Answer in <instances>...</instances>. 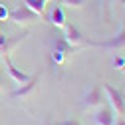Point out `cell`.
Segmentation results:
<instances>
[{
    "label": "cell",
    "instance_id": "6da1fadb",
    "mask_svg": "<svg viewBox=\"0 0 125 125\" xmlns=\"http://www.w3.org/2000/svg\"><path fill=\"white\" fill-rule=\"evenodd\" d=\"M62 30H64L62 38H64V40L72 46V48H75V50H82V48H95V42L85 40L83 34H82L73 24H68V22H66V26L62 28Z\"/></svg>",
    "mask_w": 125,
    "mask_h": 125
},
{
    "label": "cell",
    "instance_id": "7a4b0ae2",
    "mask_svg": "<svg viewBox=\"0 0 125 125\" xmlns=\"http://www.w3.org/2000/svg\"><path fill=\"white\" fill-rule=\"evenodd\" d=\"M73 52H77V50L72 48L64 38H58L54 42V46H52V62H54L56 66L64 68L66 62H68V58H70V54H73Z\"/></svg>",
    "mask_w": 125,
    "mask_h": 125
},
{
    "label": "cell",
    "instance_id": "3957f363",
    "mask_svg": "<svg viewBox=\"0 0 125 125\" xmlns=\"http://www.w3.org/2000/svg\"><path fill=\"white\" fill-rule=\"evenodd\" d=\"M103 91L107 93L109 107H111L119 117H123L125 115V95H123V91L115 89L113 85H109V83H103Z\"/></svg>",
    "mask_w": 125,
    "mask_h": 125
},
{
    "label": "cell",
    "instance_id": "277c9868",
    "mask_svg": "<svg viewBox=\"0 0 125 125\" xmlns=\"http://www.w3.org/2000/svg\"><path fill=\"white\" fill-rule=\"evenodd\" d=\"M40 16L34 12V10H30L26 4H20V6H16L12 12H10V18L8 20H12L14 24H18V26H22V24H30V22H36Z\"/></svg>",
    "mask_w": 125,
    "mask_h": 125
},
{
    "label": "cell",
    "instance_id": "5b68a950",
    "mask_svg": "<svg viewBox=\"0 0 125 125\" xmlns=\"http://www.w3.org/2000/svg\"><path fill=\"white\" fill-rule=\"evenodd\" d=\"M95 48H107V50H113V52L125 50V24L117 30L111 38H107L105 42H95Z\"/></svg>",
    "mask_w": 125,
    "mask_h": 125
},
{
    "label": "cell",
    "instance_id": "8992f818",
    "mask_svg": "<svg viewBox=\"0 0 125 125\" xmlns=\"http://www.w3.org/2000/svg\"><path fill=\"white\" fill-rule=\"evenodd\" d=\"M38 83H40V73H36V75H32V80H28L26 83H22L20 87H16L12 93H10V97L12 99H26V97H30L32 93L38 89Z\"/></svg>",
    "mask_w": 125,
    "mask_h": 125
},
{
    "label": "cell",
    "instance_id": "52a82bcc",
    "mask_svg": "<svg viewBox=\"0 0 125 125\" xmlns=\"http://www.w3.org/2000/svg\"><path fill=\"white\" fill-rule=\"evenodd\" d=\"M101 89L97 87V85H93V87H89L85 93H83V107L85 109H89V111H95L97 107H101Z\"/></svg>",
    "mask_w": 125,
    "mask_h": 125
},
{
    "label": "cell",
    "instance_id": "ba28073f",
    "mask_svg": "<svg viewBox=\"0 0 125 125\" xmlns=\"http://www.w3.org/2000/svg\"><path fill=\"white\" fill-rule=\"evenodd\" d=\"M93 123L95 125H115V111L111 107H97L93 111Z\"/></svg>",
    "mask_w": 125,
    "mask_h": 125
},
{
    "label": "cell",
    "instance_id": "9c48e42d",
    "mask_svg": "<svg viewBox=\"0 0 125 125\" xmlns=\"http://www.w3.org/2000/svg\"><path fill=\"white\" fill-rule=\"evenodd\" d=\"M4 62H6V72H8V75H10V77H12V80L16 82L18 85L26 83L28 80H32V75H30V73H26V72H22V70H18L16 66L12 64V60H10L8 56L4 58Z\"/></svg>",
    "mask_w": 125,
    "mask_h": 125
},
{
    "label": "cell",
    "instance_id": "30bf717a",
    "mask_svg": "<svg viewBox=\"0 0 125 125\" xmlns=\"http://www.w3.org/2000/svg\"><path fill=\"white\" fill-rule=\"evenodd\" d=\"M26 36H28V34H24V36H16V38H8V36H2V34H0V56L6 58V56H8L14 48H16L20 42L26 40Z\"/></svg>",
    "mask_w": 125,
    "mask_h": 125
},
{
    "label": "cell",
    "instance_id": "8fae6325",
    "mask_svg": "<svg viewBox=\"0 0 125 125\" xmlns=\"http://www.w3.org/2000/svg\"><path fill=\"white\" fill-rule=\"evenodd\" d=\"M48 22L52 26H56V28H64L66 26V12H64V8H62L60 4L52 6V10L48 14Z\"/></svg>",
    "mask_w": 125,
    "mask_h": 125
},
{
    "label": "cell",
    "instance_id": "7c38bea8",
    "mask_svg": "<svg viewBox=\"0 0 125 125\" xmlns=\"http://www.w3.org/2000/svg\"><path fill=\"white\" fill-rule=\"evenodd\" d=\"M24 4H26L30 10H34L40 18L46 16V4H48V0H24Z\"/></svg>",
    "mask_w": 125,
    "mask_h": 125
},
{
    "label": "cell",
    "instance_id": "4fadbf2b",
    "mask_svg": "<svg viewBox=\"0 0 125 125\" xmlns=\"http://www.w3.org/2000/svg\"><path fill=\"white\" fill-rule=\"evenodd\" d=\"M99 2H101L103 10H105V16H107V20H111V16H113V4H115V0H99Z\"/></svg>",
    "mask_w": 125,
    "mask_h": 125
},
{
    "label": "cell",
    "instance_id": "5bb4252c",
    "mask_svg": "<svg viewBox=\"0 0 125 125\" xmlns=\"http://www.w3.org/2000/svg\"><path fill=\"white\" fill-rule=\"evenodd\" d=\"M58 4H66V6H72V8H82L85 4V0H58Z\"/></svg>",
    "mask_w": 125,
    "mask_h": 125
},
{
    "label": "cell",
    "instance_id": "9a60e30c",
    "mask_svg": "<svg viewBox=\"0 0 125 125\" xmlns=\"http://www.w3.org/2000/svg\"><path fill=\"white\" fill-rule=\"evenodd\" d=\"M113 68L119 72H125V56H115L113 58Z\"/></svg>",
    "mask_w": 125,
    "mask_h": 125
},
{
    "label": "cell",
    "instance_id": "2e32d148",
    "mask_svg": "<svg viewBox=\"0 0 125 125\" xmlns=\"http://www.w3.org/2000/svg\"><path fill=\"white\" fill-rule=\"evenodd\" d=\"M10 18V10L6 8V4H0V22H6Z\"/></svg>",
    "mask_w": 125,
    "mask_h": 125
},
{
    "label": "cell",
    "instance_id": "e0dca14e",
    "mask_svg": "<svg viewBox=\"0 0 125 125\" xmlns=\"http://www.w3.org/2000/svg\"><path fill=\"white\" fill-rule=\"evenodd\" d=\"M60 125H82L80 121H75V119H70V121H62Z\"/></svg>",
    "mask_w": 125,
    "mask_h": 125
},
{
    "label": "cell",
    "instance_id": "ac0fdd59",
    "mask_svg": "<svg viewBox=\"0 0 125 125\" xmlns=\"http://www.w3.org/2000/svg\"><path fill=\"white\" fill-rule=\"evenodd\" d=\"M115 125H125V119H123V117H117V119H115Z\"/></svg>",
    "mask_w": 125,
    "mask_h": 125
},
{
    "label": "cell",
    "instance_id": "d6986e66",
    "mask_svg": "<svg viewBox=\"0 0 125 125\" xmlns=\"http://www.w3.org/2000/svg\"><path fill=\"white\" fill-rule=\"evenodd\" d=\"M0 89H2V77H0Z\"/></svg>",
    "mask_w": 125,
    "mask_h": 125
}]
</instances>
